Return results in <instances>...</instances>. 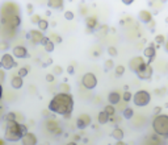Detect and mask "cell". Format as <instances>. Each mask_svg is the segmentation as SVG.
Returning a JSON list of instances; mask_svg holds the SVG:
<instances>
[{
    "label": "cell",
    "instance_id": "6da1fadb",
    "mask_svg": "<svg viewBox=\"0 0 168 145\" xmlns=\"http://www.w3.org/2000/svg\"><path fill=\"white\" fill-rule=\"evenodd\" d=\"M72 110H74V98L68 92L55 94L50 100V103H49V111L65 116L66 119H70Z\"/></svg>",
    "mask_w": 168,
    "mask_h": 145
},
{
    "label": "cell",
    "instance_id": "7a4b0ae2",
    "mask_svg": "<svg viewBox=\"0 0 168 145\" xmlns=\"http://www.w3.org/2000/svg\"><path fill=\"white\" fill-rule=\"evenodd\" d=\"M28 132L26 125L17 123L16 120L13 122H7V125H5V131H4V140L9 141V142H16L20 141Z\"/></svg>",
    "mask_w": 168,
    "mask_h": 145
},
{
    "label": "cell",
    "instance_id": "3957f363",
    "mask_svg": "<svg viewBox=\"0 0 168 145\" xmlns=\"http://www.w3.org/2000/svg\"><path fill=\"white\" fill-rule=\"evenodd\" d=\"M152 128L155 131V133L163 137H168V115H160L155 116L152 120Z\"/></svg>",
    "mask_w": 168,
    "mask_h": 145
},
{
    "label": "cell",
    "instance_id": "277c9868",
    "mask_svg": "<svg viewBox=\"0 0 168 145\" xmlns=\"http://www.w3.org/2000/svg\"><path fill=\"white\" fill-rule=\"evenodd\" d=\"M150 100H151V95H150V92L146 91V90H139V91H137L134 94V96H133V102L135 106H138V107H145L147 106L148 103H150Z\"/></svg>",
    "mask_w": 168,
    "mask_h": 145
},
{
    "label": "cell",
    "instance_id": "5b68a950",
    "mask_svg": "<svg viewBox=\"0 0 168 145\" xmlns=\"http://www.w3.org/2000/svg\"><path fill=\"white\" fill-rule=\"evenodd\" d=\"M16 65H17V62L15 61V57L8 54V53L3 54L2 58H0V66L5 69V70H11V69H13Z\"/></svg>",
    "mask_w": 168,
    "mask_h": 145
},
{
    "label": "cell",
    "instance_id": "8992f818",
    "mask_svg": "<svg viewBox=\"0 0 168 145\" xmlns=\"http://www.w3.org/2000/svg\"><path fill=\"white\" fill-rule=\"evenodd\" d=\"M82 83H83V86L85 87V89L93 90L97 86V78H96V75L92 74V73L84 74L83 78H82Z\"/></svg>",
    "mask_w": 168,
    "mask_h": 145
},
{
    "label": "cell",
    "instance_id": "52a82bcc",
    "mask_svg": "<svg viewBox=\"0 0 168 145\" xmlns=\"http://www.w3.org/2000/svg\"><path fill=\"white\" fill-rule=\"evenodd\" d=\"M146 64H147V62L143 60L142 57H134V58L130 60V62H129V67H130V70L134 71V73L137 74V73H139L142 69L146 66Z\"/></svg>",
    "mask_w": 168,
    "mask_h": 145
},
{
    "label": "cell",
    "instance_id": "ba28073f",
    "mask_svg": "<svg viewBox=\"0 0 168 145\" xmlns=\"http://www.w3.org/2000/svg\"><path fill=\"white\" fill-rule=\"evenodd\" d=\"M143 54H145V57H147V58H148L147 64L151 65L154 62V60H155V57H156V46H155L154 44H150V45L143 50Z\"/></svg>",
    "mask_w": 168,
    "mask_h": 145
},
{
    "label": "cell",
    "instance_id": "9c48e42d",
    "mask_svg": "<svg viewBox=\"0 0 168 145\" xmlns=\"http://www.w3.org/2000/svg\"><path fill=\"white\" fill-rule=\"evenodd\" d=\"M43 36L41 30H36V29H32L30 32L26 34V39H30V41H32L34 45H38V44H41V41L43 40Z\"/></svg>",
    "mask_w": 168,
    "mask_h": 145
},
{
    "label": "cell",
    "instance_id": "30bf717a",
    "mask_svg": "<svg viewBox=\"0 0 168 145\" xmlns=\"http://www.w3.org/2000/svg\"><path fill=\"white\" fill-rule=\"evenodd\" d=\"M2 23L7 24L8 27H11V28H17V27H20V24H21V18H20L18 15H13V16L2 18Z\"/></svg>",
    "mask_w": 168,
    "mask_h": 145
},
{
    "label": "cell",
    "instance_id": "8fae6325",
    "mask_svg": "<svg viewBox=\"0 0 168 145\" xmlns=\"http://www.w3.org/2000/svg\"><path fill=\"white\" fill-rule=\"evenodd\" d=\"M152 73H154L152 66L146 64V66L143 67L139 73H137V77H138L139 79H142V80H146V79H150L152 77Z\"/></svg>",
    "mask_w": 168,
    "mask_h": 145
},
{
    "label": "cell",
    "instance_id": "7c38bea8",
    "mask_svg": "<svg viewBox=\"0 0 168 145\" xmlns=\"http://www.w3.org/2000/svg\"><path fill=\"white\" fill-rule=\"evenodd\" d=\"M89 124H91V116L87 115V113H83V115L78 117V120H76V127L79 129H85Z\"/></svg>",
    "mask_w": 168,
    "mask_h": 145
},
{
    "label": "cell",
    "instance_id": "4fadbf2b",
    "mask_svg": "<svg viewBox=\"0 0 168 145\" xmlns=\"http://www.w3.org/2000/svg\"><path fill=\"white\" fill-rule=\"evenodd\" d=\"M12 55L16 57V58H28L29 53H28L26 48L18 45V46H15L13 48V50H12Z\"/></svg>",
    "mask_w": 168,
    "mask_h": 145
},
{
    "label": "cell",
    "instance_id": "5bb4252c",
    "mask_svg": "<svg viewBox=\"0 0 168 145\" xmlns=\"http://www.w3.org/2000/svg\"><path fill=\"white\" fill-rule=\"evenodd\" d=\"M21 144L22 145H37V136L34 133L26 132L24 137L21 138Z\"/></svg>",
    "mask_w": 168,
    "mask_h": 145
},
{
    "label": "cell",
    "instance_id": "9a60e30c",
    "mask_svg": "<svg viewBox=\"0 0 168 145\" xmlns=\"http://www.w3.org/2000/svg\"><path fill=\"white\" fill-rule=\"evenodd\" d=\"M138 17H139V21L143 24H150L152 21V15L150 11H141Z\"/></svg>",
    "mask_w": 168,
    "mask_h": 145
},
{
    "label": "cell",
    "instance_id": "2e32d148",
    "mask_svg": "<svg viewBox=\"0 0 168 145\" xmlns=\"http://www.w3.org/2000/svg\"><path fill=\"white\" fill-rule=\"evenodd\" d=\"M65 0H47V7L53 9H62Z\"/></svg>",
    "mask_w": 168,
    "mask_h": 145
},
{
    "label": "cell",
    "instance_id": "e0dca14e",
    "mask_svg": "<svg viewBox=\"0 0 168 145\" xmlns=\"http://www.w3.org/2000/svg\"><path fill=\"white\" fill-rule=\"evenodd\" d=\"M108 100H109V103L110 104H118L120 103V100H121V95L118 94L117 91H112L109 95H108Z\"/></svg>",
    "mask_w": 168,
    "mask_h": 145
},
{
    "label": "cell",
    "instance_id": "ac0fdd59",
    "mask_svg": "<svg viewBox=\"0 0 168 145\" xmlns=\"http://www.w3.org/2000/svg\"><path fill=\"white\" fill-rule=\"evenodd\" d=\"M85 27L87 29L89 30H93L96 27H97V18L96 17H87V20H85Z\"/></svg>",
    "mask_w": 168,
    "mask_h": 145
},
{
    "label": "cell",
    "instance_id": "d6986e66",
    "mask_svg": "<svg viewBox=\"0 0 168 145\" xmlns=\"http://www.w3.org/2000/svg\"><path fill=\"white\" fill-rule=\"evenodd\" d=\"M22 85H24L22 78H21V77H18V75H16V77H13V78H12V80H11V86L13 87V89H16V90L21 89Z\"/></svg>",
    "mask_w": 168,
    "mask_h": 145
},
{
    "label": "cell",
    "instance_id": "ffe728a7",
    "mask_svg": "<svg viewBox=\"0 0 168 145\" xmlns=\"http://www.w3.org/2000/svg\"><path fill=\"white\" fill-rule=\"evenodd\" d=\"M110 136L113 137V138H116L117 141H121L122 138H123V136H125V133H123V131H122L121 128H114Z\"/></svg>",
    "mask_w": 168,
    "mask_h": 145
},
{
    "label": "cell",
    "instance_id": "44dd1931",
    "mask_svg": "<svg viewBox=\"0 0 168 145\" xmlns=\"http://www.w3.org/2000/svg\"><path fill=\"white\" fill-rule=\"evenodd\" d=\"M97 119H98V123H100V124H107V123L109 122L110 116H109L105 111H101L100 113H98V117H97Z\"/></svg>",
    "mask_w": 168,
    "mask_h": 145
},
{
    "label": "cell",
    "instance_id": "7402d4cb",
    "mask_svg": "<svg viewBox=\"0 0 168 145\" xmlns=\"http://www.w3.org/2000/svg\"><path fill=\"white\" fill-rule=\"evenodd\" d=\"M122 116L125 117V119H132L134 116V111L130 108V107H126V108L122 111Z\"/></svg>",
    "mask_w": 168,
    "mask_h": 145
},
{
    "label": "cell",
    "instance_id": "603a6c76",
    "mask_svg": "<svg viewBox=\"0 0 168 145\" xmlns=\"http://www.w3.org/2000/svg\"><path fill=\"white\" fill-rule=\"evenodd\" d=\"M104 111L107 112L110 117H112V116H114V113H116V108H114V106H113V104H108V106H105Z\"/></svg>",
    "mask_w": 168,
    "mask_h": 145
},
{
    "label": "cell",
    "instance_id": "cb8c5ba5",
    "mask_svg": "<svg viewBox=\"0 0 168 145\" xmlns=\"http://www.w3.org/2000/svg\"><path fill=\"white\" fill-rule=\"evenodd\" d=\"M37 25H38V30H41V32H45V30L47 29V27H49V23H47V20H43V18H42V20L37 24Z\"/></svg>",
    "mask_w": 168,
    "mask_h": 145
},
{
    "label": "cell",
    "instance_id": "d4e9b609",
    "mask_svg": "<svg viewBox=\"0 0 168 145\" xmlns=\"http://www.w3.org/2000/svg\"><path fill=\"white\" fill-rule=\"evenodd\" d=\"M43 48H45V50H46V52L47 53H51V52H54V48H55V44L50 40V41H49L47 44H46V45L45 46H43Z\"/></svg>",
    "mask_w": 168,
    "mask_h": 145
},
{
    "label": "cell",
    "instance_id": "484cf974",
    "mask_svg": "<svg viewBox=\"0 0 168 145\" xmlns=\"http://www.w3.org/2000/svg\"><path fill=\"white\" fill-rule=\"evenodd\" d=\"M123 73H125V66H122V65L116 66V75L117 77H121V75H123Z\"/></svg>",
    "mask_w": 168,
    "mask_h": 145
},
{
    "label": "cell",
    "instance_id": "4316f807",
    "mask_svg": "<svg viewBox=\"0 0 168 145\" xmlns=\"http://www.w3.org/2000/svg\"><path fill=\"white\" fill-rule=\"evenodd\" d=\"M17 75H18V77H21V78H25L28 75V69L26 67H21L20 70L17 71Z\"/></svg>",
    "mask_w": 168,
    "mask_h": 145
},
{
    "label": "cell",
    "instance_id": "83f0119b",
    "mask_svg": "<svg viewBox=\"0 0 168 145\" xmlns=\"http://www.w3.org/2000/svg\"><path fill=\"white\" fill-rule=\"evenodd\" d=\"M16 117H17V115L15 112H8L7 116H5V120L7 122H13V120H16Z\"/></svg>",
    "mask_w": 168,
    "mask_h": 145
},
{
    "label": "cell",
    "instance_id": "f1b7e54d",
    "mask_svg": "<svg viewBox=\"0 0 168 145\" xmlns=\"http://www.w3.org/2000/svg\"><path fill=\"white\" fill-rule=\"evenodd\" d=\"M63 16H65V18H66V20H68V21L74 20V17H75V15H74V12H71V11H66Z\"/></svg>",
    "mask_w": 168,
    "mask_h": 145
},
{
    "label": "cell",
    "instance_id": "f546056e",
    "mask_svg": "<svg viewBox=\"0 0 168 145\" xmlns=\"http://www.w3.org/2000/svg\"><path fill=\"white\" fill-rule=\"evenodd\" d=\"M110 69H113V61L108 60L107 62H105V65H104V70H105V71H109Z\"/></svg>",
    "mask_w": 168,
    "mask_h": 145
},
{
    "label": "cell",
    "instance_id": "4dcf8cb0",
    "mask_svg": "<svg viewBox=\"0 0 168 145\" xmlns=\"http://www.w3.org/2000/svg\"><path fill=\"white\" fill-rule=\"evenodd\" d=\"M50 40H51L54 44H60V42H62V37L58 36V34H51V36H50Z\"/></svg>",
    "mask_w": 168,
    "mask_h": 145
},
{
    "label": "cell",
    "instance_id": "1f68e13d",
    "mask_svg": "<svg viewBox=\"0 0 168 145\" xmlns=\"http://www.w3.org/2000/svg\"><path fill=\"white\" fill-rule=\"evenodd\" d=\"M166 41V37L163 36V34H158L156 37H155V42L158 44V45H161V44H163Z\"/></svg>",
    "mask_w": 168,
    "mask_h": 145
},
{
    "label": "cell",
    "instance_id": "d6a6232c",
    "mask_svg": "<svg viewBox=\"0 0 168 145\" xmlns=\"http://www.w3.org/2000/svg\"><path fill=\"white\" fill-rule=\"evenodd\" d=\"M122 99L125 100V102H130V100H132V92L125 91V92L122 94Z\"/></svg>",
    "mask_w": 168,
    "mask_h": 145
},
{
    "label": "cell",
    "instance_id": "836d02e7",
    "mask_svg": "<svg viewBox=\"0 0 168 145\" xmlns=\"http://www.w3.org/2000/svg\"><path fill=\"white\" fill-rule=\"evenodd\" d=\"M108 54H109L110 57H116V55H117V49H116L114 46H109V48H108Z\"/></svg>",
    "mask_w": 168,
    "mask_h": 145
},
{
    "label": "cell",
    "instance_id": "e575fe53",
    "mask_svg": "<svg viewBox=\"0 0 168 145\" xmlns=\"http://www.w3.org/2000/svg\"><path fill=\"white\" fill-rule=\"evenodd\" d=\"M53 73H54L55 75H60L62 73H63V69H62L60 66H54V69H53Z\"/></svg>",
    "mask_w": 168,
    "mask_h": 145
},
{
    "label": "cell",
    "instance_id": "d590c367",
    "mask_svg": "<svg viewBox=\"0 0 168 145\" xmlns=\"http://www.w3.org/2000/svg\"><path fill=\"white\" fill-rule=\"evenodd\" d=\"M41 20H42L41 16H38V15H33V16H32V20H30V21H32L33 24H38Z\"/></svg>",
    "mask_w": 168,
    "mask_h": 145
},
{
    "label": "cell",
    "instance_id": "8d00e7d4",
    "mask_svg": "<svg viewBox=\"0 0 168 145\" xmlns=\"http://www.w3.org/2000/svg\"><path fill=\"white\" fill-rule=\"evenodd\" d=\"M67 73H68V74H70V75H72L74 73H75V67H74L72 65H70V66H68V67H67Z\"/></svg>",
    "mask_w": 168,
    "mask_h": 145
},
{
    "label": "cell",
    "instance_id": "74e56055",
    "mask_svg": "<svg viewBox=\"0 0 168 145\" xmlns=\"http://www.w3.org/2000/svg\"><path fill=\"white\" fill-rule=\"evenodd\" d=\"M45 79H46V82H49V83H51V82L54 80V75L53 74H47Z\"/></svg>",
    "mask_w": 168,
    "mask_h": 145
},
{
    "label": "cell",
    "instance_id": "f35d334b",
    "mask_svg": "<svg viewBox=\"0 0 168 145\" xmlns=\"http://www.w3.org/2000/svg\"><path fill=\"white\" fill-rule=\"evenodd\" d=\"M49 41H50V37H46V36H45V37H43V40L41 41V45H42V46H45Z\"/></svg>",
    "mask_w": 168,
    "mask_h": 145
},
{
    "label": "cell",
    "instance_id": "ab89813d",
    "mask_svg": "<svg viewBox=\"0 0 168 145\" xmlns=\"http://www.w3.org/2000/svg\"><path fill=\"white\" fill-rule=\"evenodd\" d=\"M26 8H28V13H29V15H32V13H33V11H34V7H33V5H32V4H28V5H26Z\"/></svg>",
    "mask_w": 168,
    "mask_h": 145
},
{
    "label": "cell",
    "instance_id": "60d3db41",
    "mask_svg": "<svg viewBox=\"0 0 168 145\" xmlns=\"http://www.w3.org/2000/svg\"><path fill=\"white\" fill-rule=\"evenodd\" d=\"M121 2L125 4V5H130V4H133V3H134V0H121Z\"/></svg>",
    "mask_w": 168,
    "mask_h": 145
},
{
    "label": "cell",
    "instance_id": "b9f144b4",
    "mask_svg": "<svg viewBox=\"0 0 168 145\" xmlns=\"http://www.w3.org/2000/svg\"><path fill=\"white\" fill-rule=\"evenodd\" d=\"M160 112H161V108H160V107H156V108H155L154 110V113H155V115H160Z\"/></svg>",
    "mask_w": 168,
    "mask_h": 145
},
{
    "label": "cell",
    "instance_id": "7bdbcfd3",
    "mask_svg": "<svg viewBox=\"0 0 168 145\" xmlns=\"http://www.w3.org/2000/svg\"><path fill=\"white\" fill-rule=\"evenodd\" d=\"M3 80H4V71L0 70V83H2Z\"/></svg>",
    "mask_w": 168,
    "mask_h": 145
},
{
    "label": "cell",
    "instance_id": "ee69618b",
    "mask_svg": "<svg viewBox=\"0 0 168 145\" xmlns=\"http://www.w3.org/2000/svg\"><path fill=\"white\" fill-rule=\"evenodd\" d=\"M2 98H3V86L0 83V100H2Z\"/></svg>",
    "mask_w": 168,
    "mask_h": 145
},
{
    "label": "cell",
    "instance_id": "f6af8a7d",
    "mask_svg": "<svg viewBox=\"0 0 168 145\" xmlns=\"http://www.w3.org/2000/svg\"><path fill=\"white\" fill-rule=\"evenodd\" d=\"M116 145H127V144H126V142H123V141L121 140V141H117V142H116Z\"/></svg>",
    "mask_w": 168,
    "mask_h": 145
},
{
    "label": "cell",
    "instance_id": "bcb514c9",
    "mask_svg": "<svg viewBox=\"0 0 168 145\" xmlns=\"http://www.w3.org/2000/svg\"><path fill=\"white\" fill-rule=\"evenodd\" d=\"M164 49H166V52L168 53V40L166 41V44H164Z\"/></svg>",
    "mask_w": 168,
    "mask_h": 145
},
{
    "label": "cell",
    "instance_id": "7dc6e473",
    "mask_svg": "<svg viewBox=\"0 0 168 145\" xmlns=\"http://www.w3.org/2000/svg\"><path fill=\"white\" fill-rule=\"evenodd\" d=\"M67 145H78V144H76V142H75V141H71V142H68V144H67Z\"/></svg>",
    "mask_w": 168,
    "mask_h": 145
},
{
    "label": "cell",
    "instance_id": "c3c4849f",
    "mask_svg": "<svg viewBox=\"0 0 168 145\" xmlns=\"http://www.w3.org/2000/svg\"><path fill=\"white\" fill-rule=\"evenodd\" d=\"M0 145H4V141H2V140H0Z\"/></svg>",
    "mask_w": 168,
    "mask_h": 145
},
{
    "label": "cell",
    "instance_id": "681fc988",
    "mask_svg": "<svg viewBox=\"0 0 168 145\" xmlns=\"http://www.w3.org/2000/svg\"><path fill=\"white\" fill-rule=\"evenodd\" d=\"M161 2H163V3H166V2H167V0H161Z\"/></svg>",
    "mask_w": 168,
    "mask_h": 145
},
{
    "label": "cell",
    "instance_id": "f907efd6",
    "mask_svg": "<svg viewBox=\"0 0 168 145\" xmlns=\"http://www.w3.org/2000/svg\"><path fill=\"white\" fill-rule=\"evenodd\" d=\"M166 21H167V23H168V17H167V18H166Z\"/></svg>",
    "mask_w": 168,
    "mask_h": 145
}]
</instances>
